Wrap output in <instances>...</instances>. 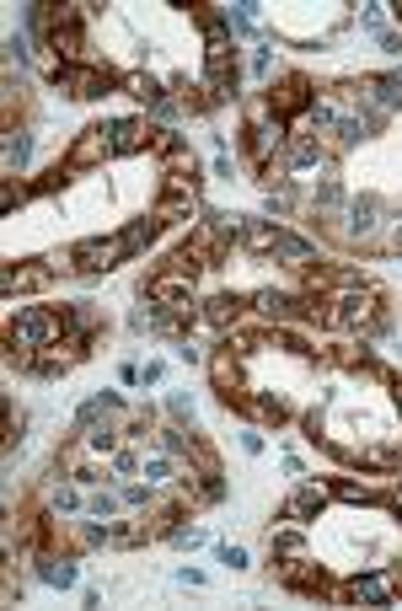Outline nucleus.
Returning a JSON list of instances; mask_svg holds the SVG:
<instances>
[{
	"label": "nucleus",
	"instance_id": "f257e3e1",
	"mask_svg": "<svg viewBox=\"0 0 402 611\" xmlns=\"http://www.w3.org/2000/svg\"><path fill=\"white\" fill-rule=\"evenodd\" d=\"M54 338H65L60 306H16V316L5 322V344H16V349H44Z\"/></svg>",
	"mask_w": 402,
	"mask_h": 611
},
{
	"label": "nucleus",
	"instance_id": "f03ea898",
	"mask_svg": "<svg viewBox=\"0 0 402 611\" xmlns=\"http://www.w3.org/2000/svg\"><path fill=\"white\" fill-rule=\"evenodd\" d=\"M317 92H322V86H312V75L284 70V75H273V81H268L264 103H268V113H273L279 123H295V119H306V113H312Z\"/></svg>",
	"mask_w": 402,
	"mask_h": 611
},
{
	"label": "nucleus",
	"instance_id": "7ed1b4c3",
	"mask_svg": "<svg viewBox=\"0 0 402 611\" xmlns=\"http://www.w3.org/2000/svg\"><path fill=\"white\" fill-rule=\"evenodd\" d=\"M65 252H70V263H75V279H97V274L130 263V247H124L119 231H113V237H86V242L65 247Z\"/></svg>",
	"mask_w": 402,
	"mask_h": 611
},
{
	"label": "nucleus",
	"instance_id": "20e7f679",
	"mask_svg": "<svg viewBox=\"0 0 402 611\" xmlns=\"http://www.w3.org/2000/svg\"><path fill=\"white\" fill-rule=\"evenodd\" d=\"M108 156H119V151H113V123H92V129L75 134V145H70L60 161H65L70 172H92V167H102Z\"/></svg>",
	"mask_w": 402,
	"mask_h": 611
},
{
	"label": "nucleus",
	"instance_id": "39448f33",
	"mask_svg": "<svg viewBox=\"0 0 402 611\" xmlns=\"http://www.w3.org/2000/svg\"><path fill=\"white\" fill-rule=\"evenodd\" d=\"M92 355V344L86 338H54V344H44V349H33V375L38 381H54V375H65V370H75L81 360Z\"/></svg>",
	"mask_w": 402,
	"mask_h": 611
},
{
	"label": "nucleus",
	"instance_id": "423d86ee",
	"mask_svg": "<svg viewBox=\"0 0 402 611\" xmlns=\"http://www.w3.org/2000/svg\"><path fill=\"white\" fill-rule=\"evenodd\" d=\"M343 601H349V607H392V601H398V590H392L387 568L376 563L370 574H354V579H343Z\"/></svg>",
	"mask_w": 402,
	"mask_h": 611
},
{
	"label": "nucleus",
	"instance_id": "0eeeda50",
	"mask_svg": "<svg viewBox=\"0 0 402 611\" xmlns=\"http://www.w3.org/2000/svg\"><path fill=\"white\" fill-rule=\"evenodd\" d=\"M49 285H54L49 257H44V263H5V274H0V290H5V296H38V290H49Z\"/></svg>",
	"mask_w": 402,
	"mask_h": 611
},
{
	"label": "nucleus",
	"instance_id": "6e6552de",
	"mask_svg": "<svg viewBox=\"0 0 402 611\" xmlns=\"http://www.w3.org/2000/svg\"><path fill=\"white\" fill-rule=\"evenodd\" d=\"M204 370H209V386H215V397H226V392L247 386V375H242V355H231L226 344H215V355L204 360Z\"/></svg>",
	"mask_w": 402,
	"mask_h": 611
},
{
	"label": "nucleus",
	"instance_id": "1a4fd4ad",
	"mask_svg": "<svg viewBox=\"0 0 402 611\" xmlns=\"http://www.w3.org/2000/svg\"><path fill=\"white\" fill-rule=\"evenodd\" d=\"M328 504H333L328 483H301V489L284 499V510H279V515H284V520H317Z\"/></svg>",
	"mask_w": 402,
	"mask_h": 611
},
{
	"label": "nucleus",
	"instance_id": "9d476101",
	"mask_svg": "<svg viewBox=\"0 0 402 611\" xmlns=\"http://www.w3.org/2000/svg\"><path fill=\"white\" fill-rule=\"evenodd\" d=\"M60 311H65V333H70V338H86V344L97 349V338H102V327H108V322H102V311H97L92 301L60 306Z\"/></svg>",
	"mask_w": 402,
	"mask_h": 611
},
{
	"label": "nucleus",
	"instance_id": "9b49d317",
	"mask_svg": "<svg viewBox=\"0 0 402 611\" xmlns=\"http://www.w3.org/2000/svg\"><path fill=\"white\" fill-rule=\"evenodd\" d=\"M33 563H38V579H44V585H54V590H70V585H75V558H70V552L44 548Z\"/></svg>",
	"mask_w": 402,
	"mask_h": 611
},
{
	"label": "nucleus",
	"instance_id": "f8f14e48",
	"mask_svg": "<svg viewBox=\"0 0 402 611\" xmlns=\"http://www.w3.org/2000/svg\"><path fill=\"white\" fill-rule=\"evenodd\" d=\"M150 215H156L161 226H194L199 204H194V193H161V199L150 204Z\"/></svg>",
	"mask_w": 402,
	"mask_h": 611
},
{
	"label": "nucleus",
	"instance_id": "ddd939ff",
	"mask_svg": "<svg viewBox=\"0 0 402 611\" xmlns=\"http://www.w3.org/2000/svg\"><path fill=\"white\" fill-rule=\"evenodd\" d=\"M268 552H273V558H312V542H306L301 520H295V526H273V531H268Z\"/></svg>",
	"mask_w": 402,
	"mask_h": 611
},
{
	"label": "nucleus",
	"instance_id": "4468645a",
	"mask_svg": "<svg viewBox=\"0 0 402 611\" xmlns=\"http://www.w3.org/2000/svg\"><path fill=\"white\" fill-rule=\"evenodd\" d=\"M27 156H33V134H27V123H5V178H16V172L27 167Z\"/></svg>",
	"mask_w": 402,
	"mask_h": 611
},
{
	"label": "nucleus",
	"instance_id": "2eb2a0df",
	"mask_svg": "<svg viewBox=\"0 0 402 611\" xmlns=\"http://www.w3.org/2000/svg\"><path fill=\"white\" fill-rule=\"evenodd\" d=\"M124 92H130V97H139L145 108H156V103L167 97V86H161L150 70H124Z\"/></svg>",
	"mask_w": 402,
	"mask_h": 611
},
{
	"label": "nucleus",
	"instance_id": "dca6fc26",
	"mask_svg": "<svg viewBox=\"0 0 402 611\" xmlns=\"http://www.w3.org/2000/svg\"><path fill=\"white\" fill-rule=\"evenodd\" d=\"M161 231H167V226H161L156 215H139V220H130V226H124L119 237H124V247H130V257H134V252H145V247L156 242Z\"/></svg>",
	"mask_w": 402,
	"mask_h": 611
},
{
	"label": "nucleus",
	"instance_id": "f3484780",
	"mask_svg": "<svg viewBox=\"0 0 402 611\" xmlns=\"http://www.w3.org/2000/svg\"><path fill=\"white\" fill-rule=\"evenodd\" d=\"M183 462H188L194 472H204V478H220V451H215L204 434H194V440H188V456H183Z\"/></svg>",
	"mask_w": 402,
	"mask_h": 611
},
{
	"label": "nucleus",
	"instance_id": "a211bd4d",
	"mask_svg": "<svg viewBox=\"0 0 402 611\" xmlns=\"http://www.w3.org/2000/svg\"><path fill=\"white\" fill-rule=\"evenodd\" d=\"M188 440H194V429H183V424H156V445H161V451H172V456H188Z\"/></svg>",
	"mask_w": 402,
	"mask_h": 611
},
{
	"label": "nucleus",
	"instance_id": "6ab92c4d",
	"mask_svg": "<svg viewBox=\"0 0 402 611\" xmlns=\"http://www.w3.org/2000/svg\"><path fill=\"white\" fill-rule=\"evenodd\" d=\"M38 193H33V183H16V178H5L0 183V209L11 215V209H22V204H33Z\"/></svg>",
	"mask_w": 402,
	"mask_h": 611
},
{
	"label": "nucleus",
	"instance_id": "aec40b11",
	"mask_svg": "<svg viewBox=\"0 0 402 611\" xmlns=\"http://www.w3.org/2000/svg\"><path fill=\"white\" fill-rule=\"evenodd\" d=\"M22 434H27V414H22V408H16V403L5 397V456H11L16 445H22Z\"/></svg>",
	"mask_w": 402,
	"mask_h": 611
},
{
	"label": "nucleus",
	"instance_id": "412c9836",
	"mask_svg": "<svg viewBox=\"0 0 402 611\" xmlns=\"http://www.w3.org/2000/svg\"><path fill=\"white\" fill-rule=\"evenodd\" d=\"M253 75L273 81V49H258V55H253Z\"/></svg>",
	"mask_w": 402,
	"mask_h": 611
},
{
	"label": "nucleus",
	"instance_id": "4be33fe9",
	"mask_svg": "<svg viewBox=\"0 0 402 611\" xmlns=\"http://www.w3.org/2000/svg\"><path fill=\"white\" fill-rule=\"evenodd\" d=\"M220 563H226V568H247V548H231V542H226V548H220Z\"/></svg>",
	"mask_w": 402,
	"mask_h": 611
},
{
	"label": "nucleus",
	"instance_id": "5701e85b",
	"mask_svg": "<svg viewBox=\"0 0 402 611\" xmlns=\"http://www.w3.org/2000/svg\"><path fill=\"white\" fill-rule=\"evenodd\" d=\"M172 414L188 419V414H194V397H188V392H172Z\"/></svg>",
	"mask_w": 402,
	"mask_h": 611
},
{
	"label": "nucleus",
	"instance_id": "b1692460",
	"mask_svg": "<svg viewBox=\"0 0 402 611\" xmlns=\"http://www.w3.org/2000/svg\"><path fill=\"white\" fill-rule=\"evenodd\" d=\"M381 568H387V579H392V590H398V596H402V552H398V558H392V563H381Z\"/></svg>",
	"mask_w": 402,
	"mask_h": 611
},
{
	"label": "nucleus",
	"instance_id": "393cba45",
	"mask_svg": "<svg viewBox=\"0 0 402 611\" xmlns=\"http://www.w3.org/2000/svg\"><path fill=\"white\" fill-rule=\"evenodd\" d=\"M387 252H402V215L392 220V231H387Z\"/></svg>",
	"mask_w": 402,
	"mask_h": 611
},
{
	"label": "nucleus",
	"instance_id": "a878e982",
	"mask_svg": "<svg viewBox=\"0 0 402 611\" xmlns=\"http://www.w3.org/2000/svg\"><path fill=\"white\" fill-rule=\"evenodd\" d=\"M381 49H387V55H402V38L398 33H381Z\"/></svg>",
	"mask_w": 402,
	"mask_h": 611
},
{
	"label": "nucleus",
	"instance_id": "bb28decb",
	"mask_svg": "<svg viewBox=\"0 0 402 611\" xmlns=\"http://www.w3.org/2000/svg\"><path fill=\"white\" fill-rule=\"evenodd\" d=\"M392 408H398V424H402V375L392 381Z\"/></svg>",
	"mask_w": 402,
	"mask_h": 611
}]
</instances>
